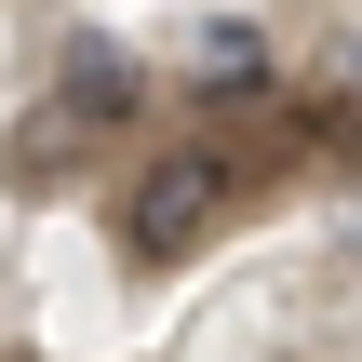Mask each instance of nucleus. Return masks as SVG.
Segmentation results:
<instances>
[{
  "instance_id": "4",
  "label": "nucleus",
  "mask_w": 362,
  "mask_h": 362,
  "mask_svg": "<svg viewBox=\"0 0 362 362\" xmlns=\"http://www.w3.org/2000/svg\"><path fill=\"white\" fill-rule=\"evenodd\" d=\"M188 81H202V94H255V81H269V27H255V13H202V27H188Z\"/></svg>"
},
{
  "instance_id": "2",
  "label": "nucleus",
  "mask_w": 362,
  "mask_h": 362,
  "mask_svg": "<svg viewBox=\"0 0 362 362\" xmlns=\"http://www.w3.org/2000/svg\"><path fill=\"white\" fill-rule=\"evenodd\" d=\"M54 107H81L94 134H121V121L148 107V67H134V40H107V27H67V40H54Z\"/></svg>"
},
{
  "instance_id": "1",
  "label": "nucleus",
  "mask_w": 362,
  "mask_h": 362,
  "mask_svg": "<svg viewBox=\"0 0 362 362\" xmlns=\"http://www.w3.org/2000/svg\"><path fill=\"white\" fill-rule=\"evenodd\" d=\"M242 202V161L228 148H161L134 188H121V269H188Z\"/></svg>"
},
{
  "instance_id": "3",
  "label": "nucleus",
  "mask_w": 362,
  "mask_h": 362,
  "mask_svg": "<svg viewBox=\"0 0 362 362\" xmlns=\"http://www.w3.org/2000/svg\"><path fill=\"white\" fill-rule=\"evenodd\" d=\"M94 148H107V134H94L81 107H54V94H40V107H27V121L0 134V175H13V202H54V188H67V175L94 161Z\"/></svg>"
},
{
  "instance_id": "5",
  "label": "nucleus",
  "mask_w": 362,
  "mask_h": 362,
  "mask_svg": "<svg viewBox=\"0 0 362 362\" xmlns=\"http://www.w3.org/2000/svg\"><path fill=\"white\" fill-rule=\"evenodd\" d=\"M0 362H27V349H0Z\"/></svg>"
}]
</instances>
